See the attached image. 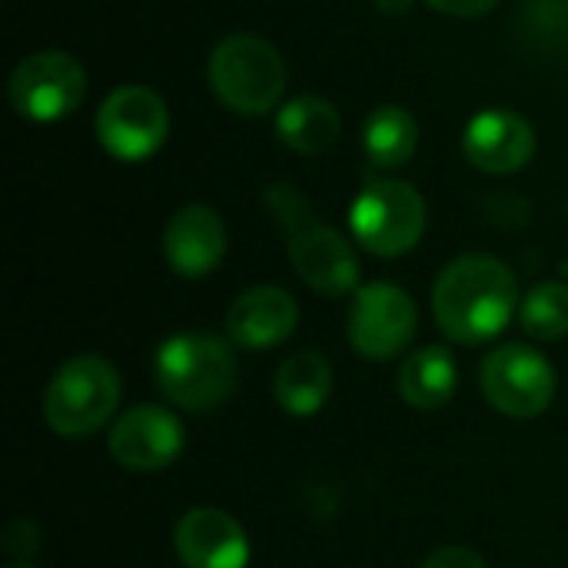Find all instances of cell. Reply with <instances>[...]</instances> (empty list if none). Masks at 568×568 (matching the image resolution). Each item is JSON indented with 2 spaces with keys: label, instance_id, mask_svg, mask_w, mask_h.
I'll use <instances>...</instances> for the list:
<instances>
[{
  "label": "cell",
  "instance_id": "8992f818",
  "mask_svg": "<svg viewBox=\"0 0 568 568\" xmlns=\"http://www.w3.org/2000/svg\"><path fill=\"white\" fill-rule=\"evenodd\" d=\"M349 230L366 253L383 260L403 256L426 233V200L406 180H373L353 200Z\"/></svg>",
  "mask_w": 568,
  "mask_h": 568
},
{
  "label": "cell",
  "instance_id": "9a60e30c",
  "mask_svg": "<svg viewBox=\"0 0 568 568\" xmlns=\"http://www.w3.org/2000/svg\"><path fill=\"white\" fill-rule=\"evenodd\" d=\"M300 306L280 286H253L240 293L226 313V333L246 349H270L296 333Z\"/></svg>",
  "mask_w": 568,
  "mask_h": 568
},
{
  "label": "cell",
  "instance_id": "d6986e66",
  "mask_svg": "<svg viewBox=\"0 0 568 568\" xmlns=\"http://www.w3.org/2000/svg\"><path fill=\"white\" fill-rule=\"evenodd\" d=\"M416 146H419V123L399 103H383L366 116L363 150H366L373 166L396 170V166L413 160Z\"/></svg>",
  "mask_w": 568,
  "mask_h": 568
},
{
  "label": "cell",
  "instance_id": "ac0fdd59",
  "mask_svg": "<svg viewBox=\"0 0 568 568\" xmlns=\"http://www.w3.org/2000/svg\"><path fill=\"white\" fill-rule=\"evenodd\" d=\"M343 120L326 97H296L276 116V136L283 146L303 156H320L339 140Z\"/></svg>",
  "mask_w": 568,
  "mask_h": 568
},
{
  "label": "cell",
  "instance_id": "5b68a950",
  "mask_svg": "<svg viewBox=\"0 0 568 568\" xmlns=\"http://www.w3.org/2000/svg\"><path fill=\"white\" fill-rule=\"evenodd\" d=\"M123 396L120 373L97 353L70 356L47 383L43 419L63 439H83L106 426Z\"/></svg>",
  "mask_w": 568,
  "mask_h": 568
},
{
  "label": "cell",
  "instance_id": "9c48e42d",
  "mask_svg": "<svg viewBox=\"0 0 568 568\" xmlns=\"http://www.w3.org/2000/svg\"><path fill=\"white\" fill-rule=\"evenodd\" d=\"M479 379L489 406L513 419H536L556 399L552 363L526 343H506L489 353L483 359Z\"/></svg>",
  "mask_w": 568,
  "mask_h": 568
},
{
  "label": "cell",
  "instance_id": "ba28073f",
  "mask_svg": "<svg viewBox=\"0 0 568 568\" xmlns=\"http://www.w3.org/2000/svg\"><path fill=\"white\" fill-rule=\"evenodd\" d=\"M416 303L396 283H366L353 293L346 313V336L363 359L389 363L416 336Z\"/></svg>",
  "mask_w": 568,
  "mask_h": 568
},
{
  "label": "cell",
  "instance_id": "44dd1931",
  "mask_svg": "<svg viewBox=\"0 0 568 568\" xmlns=\"http://www.w3.org/2000/svg\"><path fill=\"white\" fill-rule=\"evenodd\" d=\"M37 549H40V532H37V526L27 523V519H17V523L7 529V536H3V552H7V556H17V559L23 562V559H30Z\"/></svg>",
  "mask_w": 568,
  "mask_h": 568
},
{
  "label": "cell",
  "instance_id": "3957f363",
  "mask_svg": "<svg viewBox=\"0 0 568 568\" xmlns=\"http://www.w3.org/2000/svg\"><path fill=\"white\" fill-rule=\"evenodd\" d=\"M153 376L166 403L186 413H213L233 396L240 366L223 336L190 329L170 336L156 349Z\"/></svg>",
  "mask_w": 568,
  "mask_h": 568
},
{
  "label": "cell",
  "instance_id": "5bb4252c",
  "mask_svg": "<svg viewBox=\"0 0 568 568\" xmlns=\"http://www.w3.org/2000/svg\"><path fill=\"white\" fill-rule=\"evenodd\" d=\"M176 556L186 568H246L250 539L246 529L223 509H190L173 532Z\"/></svg>",
  "mask_w": 568,
  "mask_h": 568
},
{
  "label": "cell",
  "instance_id": "cb8c5ba5",
  "mask_svg": "<svg viewBox=\"0 0 568 568\" xmlns=\"http://www.w3.org/2000/svg\"><path fill=\"white\" fill-rule=\"evenodd\" d=\"M416 0H373V7L386 17H396V13H406Z\"/></svg>",
  "mask_w": 568,
  "mask_h": 568
},
{
  "label": "cell",
  "instance_id": "7402d4cb",
  "mask_svg": "<svg viewBox=\"0 0 568 568\" xmlns=\"http://www.w3.org/2000/svg\"><path fill=\"white\" fill-rule=\"evenodd\" d=\"M423 568H486V562L479 552H473L466 546H443L423 562Z\"/></svg>",
  "mask_w": 568,
  "mask_h": 568
},
{
  "label": "cell",
  "instance_id": "4fadbf2b",
  "mask_svg": "<svg viewBox=\"0 0 568 568\" xmlns=\"http://www.w3.org/2000/svg\"><path fill=\"white\" fill-rule=\"evenodd\" d=\"M163 256L183 280H203L226 256V223L206 203L180 206L163 230Z\"/></svg>",
  "mask_w": 568,
  "mask_h": 568
},
{
  "label": "cell",
  "instance_id": "30bf717a",
  "mask_svg": "<svg viewBox=\"0 0 568 568\" xmlns=\"http://www.w3.org/2000/svg\"><path fill=\"white\" fill-rule=\"evenodd\" d=\"M7 97L13 110L27 120H63L87 97V70L77 57L63 50H40L13 67Z\"/></svg>",
  "mask_w": 568,
  "mask_h": 568
},
{
  "label": "cell",
  "instance_id": "7a4b0ae2",
  "mask_svg": "<svg viewBox=\"0 0 568 568\" xmlns=\"http://www.w3.org/2000/svg\"><path fill=\"white\" fill-rule=\"evenodd\" d=\"M263 200L286 233L293 270L310 290L323 296H346L359 290V260L349 240L316 220L306 196L293 183H273Z\"/></svg>",
  "mask_w": 568,
  "mask_h": 568
},
{
  "label": "cell",
  "instance_id": "ffe728a7",
  "mask_svg": "<svg viewBox=\"0 0 568 568\" xmlns=\"http://www.w3.org/2000/svg\"><path fill=\"white\" fill-rule=\"evenodd\" d=\"M519 323L539 343H556L568 336V283L549 280L532 286L519 303Z\"/></svg>",
  "mask_w": 568,
  "mask_h": 568
},
{
  "label": "cell",
  "instance_id": "e0dca14e",
  "mask_svg": "<svg viewBox=\"0 0 568 568\" xmlns=\"http://www.w3.org/2000/svg\"><path fill=\"white\" fill-rule=\"evenodd\" d=\"M273 393L286 416H296V419L316 416L329 403V393H333V369L326 356L306 349V353H293L290 359H283L273 379Z\"/></svg>",
  "mask_w": 568,
  "mask_h": 568
},
{
  "label": "cell",
  "instance_id": "7c38bea8",
  "mask_svg": "<svg viewBox=\"0 0 568 568\" xmlns=\"http://www.w3.org/2000/svg\"><path fill=\"white\" fill-rule=\"evenodd\" d=\"M466 160L493 176L519 173L536 156V130L516 110H483L466 123L463 133Z\"/></svg>",
  "mask_w": 568,
  "mask_h": 568
},
{
  "label": "cell",
  "instance_id": "d4e9b609",
  "mask_svg": "<svg viewBox=\"0 0 568 568\" xmlns=\"http://www.w3.org/2000/svg\"><path fill=\"white\" fill-rule=\"evenodd\" d=\"M7 568H33V566H30V562H10Z\"/></svg>",
  "mask_w": 568,
  "mask_h": 568
},
{
  "label": "cell",
  "instance_id": "52a82bcc",
  "mask_svg": "<svg viewBox=\"0 0 568 568\" xmlns=\"http://www.w3.org/2000/svg\"><path fill=\"white\" fill-rule=\"evenodd\" d=\"M97 140L120 163L150 160L170 133V113L150 87H116L97 110Z\"/></svg>",
  "mask_w": 568,
  "mask_h": 568
},
{
  "label": "cell",
  "instance_id": "2e32d148",
  "mask_svg": "<svg viewBox=\"0 0 568 568\" xmlns=\"http://www.w3.org/2000/svg\"><path fill=\"white\" fill-rule=\"evenodd\" d=\"M456 386H459V369L446 346H423L409 353L396 376L399 396L423 413L443 409L456 396Z\"/></svg>",
  "mask_w": 568,
  "mask_h": 568
},
{
  "label": "cell",
  "instance_id": "8fae6325",
  "mask_svg": "<svg viewBox=\"0 0 568 568\" xmlns=\"http://www.w3.org/2000/svg\"><path fill=\"white\" fill-rule=\"evenodd\" d=\"M186 446L183 423L153 403L126 409L110 429V456L133 473H160L180 459Z\"/></svg>",
  "mask_w": 568,
  "mask_h": 568
},
{
  "label": "cell",
  "instance_id": "6da1fadb",
  "mask_svg": "<svg viewBox=\"0 0 568 568\" xmlns=\"http://www.w3.org/2000/svg\"><path fill=\"white\" fill-rule=\"evenodd\" d=\"M519 306L516 273L486 253L453 260L433 286V313L439 329L459 346L496 339Z\"/></svg>",
  "mask_w": 568,
  "mask_h": 568
},
{
  "label": "cell",
  "instance_id": "277c9868",
  "mask_svg": "<svg viewBox=\"0 0 568 568\" xmlns=\"http://www.w3.org/2000/svg\"><path fill=\"white\" fill-rule=\"evenodd\" d=\"M206 80L226 110L240 116H263L286 93V63L270 40L233 33L210 53Z\"/></svg>",
  "mask_w": 568,
  "mask_h": 568
},
{
  "label": "cell",
  "instance_id": "603a6c76",
  "mask_svg": "<svg viewBox=\"0 0 568 568\" xmlns=\"http://www.w3.org/2000/svg\"><path fill=\"white\" fill-rule=\"evenodd\" d=\"M433 10L446 13V17H459V20H469V17H483L489 13L499 0H426Z\"/></svg>",
  "mask_w": 568,
  "mask_h": 568
}]
</instances>
